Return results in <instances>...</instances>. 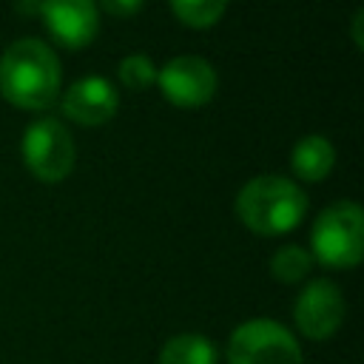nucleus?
<instances>
[{"mask_svg":"<svg viewBox=\"0 0 364 364\" xmlns=\"http://www.w3.org/2000/svg\"><path fill=\"white\" fill-rule=\"evenodd\" d=\"M228 364H304L296 336L273 318H247L228 338Z\"/></svg>","mask_w":364,"mask_h":364,"instance_id":"obj_4","label":"nucleus"},{"mask_svg":"<svg viewBox=\"0 0 364 364\" xmlns=\"http://www.w3.org/2000/svg\"><path fill=\"white\" fill-rule=\"evenodd\" d=\"M117 74H119V82L125 88H131V91H142V88L156 82V65H154V60L148 54H128V57H122Z\"/></svg>","mask_w":364,"mask_h":364,"instance_id":"obj_14","label":"nucleus"},{"mask_svg":"<svg viewBox=\"0 0 364 364\" xmlns=\"http://www.w3.org/2000/svg\"><path fill=\"white\" fill-rule=\"evenodd\" d=\"M361 20H364V11L358 9L355 14H353V43H355V48H361Z\"/></svg>","mask_w":364,"mask_h":364,"instance_id":"obj_16","label":"nucleus"},{"mask_svg":"<svg viewBox=\"0 0 364 364\" xmlns=\"http://www.w3.org/2000/svg\"><path fill=\"white\" fill-rule=\"evenodd\" d=\"M310 267H313V256L299 245H284L270 256V276L279 279L282 284H296L307 279Z\"/></svg>","mask_w":364,"mask_h":364,"instance_id":"obj_12","label":"nucleus"},{"mask_svg":"<svg viewBox=\"0 0 364 364\" xmlns=\"http://www.w3.org/2000/svg\"><path fill=\"white\" fill-rule=\"evenodd\" d=\"M344 316H347L344 293L330 279H313V282H307L299 290L296 301H293L296 330L304 338H313V341L330 338L341 327Z\"/></svg>","mask_w":364,"mask_h":364,"instance_id":"obj_6","label":"nucleus"},{"mask_svg":"<svg viewBox=\"0 0 364 364\" xmlns=\"http://www.w3.org/2000/svg\"><path fill=\"white\" fill-rule=\"evenodd\" d=\"M156 82L165 100L173 102L176 108H199L210 102L219 85L213 65L196 54H182L168 60L156 71Z\"/></svg>","mask_w":364,"mask_h":364,"instance_id":"obj_7","label":"nucleus"},{"mask_svg":"<svg viewBox=\"0 0 364 364\" xmlns=\"http://www.w3.org/2000/svg\"><path fill=\"white\" fill-rule=\"evenodd\" d=\"M336 165V148L321 134H307L293 145L290 168L301 182H318L324 179Z\"/></svg>","mask_w":364,"mask_h":364,"instance_id":"obj_10","label":"nucleus"},{"mask_svg":"<svg viewBox=\"0 0 364 364\" xmlns=\"http://www.w3.org/2000/svg\"><path fill=\"white\" fill-rule=\"evenodd\" d=\"M310 256L327 267H355L364 256V213L353 199L327 205L310 230Z\"/></svg>","mask_w":364,"mask_h":364,"instance_id":"obj_3","label":"nucleus"},{"mask_svg":"<svg viewBox=\"0 0 364 364\" xmlns=\"http://www.w3.org/2000/svg\"><path fill=\"white\" fill-rule=\"evenodd\" d=\"M173 14L191 28H210L228 9V0H171Z\"/></svg>","mask_w":364,"mask_h":364,"instance_id":"obj_13","label":"nucleus"},{"mask_svg":"<svg viewBox=\"0 0 364 364\" xmlns=\"http://www.w3.org/2000/svg\"><path fill=\"white\" fill-rule=\"evenodd\" d=\"M48 34L65 48H82L97 37L100 14L94 0H40Z\"/></svg>","mask_w":364,"mask_h":364,"instance_id":"obj_8","label":"nucleus"},{"mask_svg":"<svg viewBox=\"0 0 364 364\" xmlns=\"http://www.w3.org/2000/svg\"><path fill=\"white\" fill-rule=\"evenodd\" d=\"M60 60L51 51V46H46L37 37L14 40L0 54V91L17 108H48L60 94Z\"/></svg>","mask_w":364,"mask_h":364,"instance_id":"obj_1","label":"nucleus"},{"mask_svg":"<svg viewBox=\"0 0 364 364\" xmlns=\"http://www.w3.org/2000/svg\"><path fill=\"white\" fill-rule=\"evenodd\" d=\"M307 213L304 191L276 173L253 176L236 193V216L239 222L259 236H282L290 233Z\"/></svg>","mask_w":364,"mask_h":364,"instance_id":"obj_2","label":"nucleus"},{"mask_svg":"<svg viewBox=\"0 0 364 364\" xmlns=\"http://www.w3.org/2000/svg\"><path fill=\"white\" fill-rule=\"evenodd\" d=\"M108 14H114V17H131V14H136L139 9H142V3L145 0H97Z\"/></svg>","mask_w":364,"mask_h":364,"instance_id":"obj_15","label":"nucleus"},{"mask_svg":"<svg viewBox=\"0 0 364 364\" xmlns=\"http://www.w3.org/2000/svg\"><path fill=\"white\" fill-rule=\"evenodd\" d=\"M20 151L28 171L48 185L63 182L74 168V139L68 128L54 117L34 119L23 134Z\"/></svg>","mask_w":364,"mask_h":364,"instance_id":"obj_5","label":"nucleus"},{"mask_svg":"<svg viewBox=\"0 0 364 364\" xmlns=\"http://www.w3.org/2000/svg\"><path fill=\"white\" fill-rule=\"evenodd\" d=\"M119 97L105 77H80L63 91L60 108L71 122L80 125H102L117 114Z\"/></svg>","mask_w":364,"mask_h":364,"instance_id":"obj_9","label":"nucleus"},{"mask_svg":"<svg viewBox=\"0 0 364 364\" xmlns=\"http://www.w3.org/2000/svg\"><path fill=\"white\" fill-rule=\"evenodd\" d=\"M219 353L202 333H176L159 350V364H216Z\"/></svg>","mask_w":364,"mask_h":364,"instance_id":"obj_11","label":"nucleus"}]
</instances>
